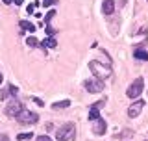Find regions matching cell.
Masks as SVG:
<instances>
[{"mask_svg": "<svg viewBox=\"0 0 148 141\" xmlns=\"http://www.w3.org/2000/svg\"><path fill=\"white\" fill-rule=\"evenodd\" d=\"M74 135H76V126L72 123H67L63 126H59L58 132H56V139L58 141H71Z\"/></svg>", "mask_w": 148, "mask_h": 141, "instance_id": "cell-1", "label": "cell"}, {"mask_svg": "<svg viewBox=\"0 0 148 141\" xmlns=\"http://www.w3.org/2000/svg\"><path fill=\"white\" fill-rule=\"evenodd\" d=\"M89 69L92 70V74H95L96 78L102 80V82H104V80L111 74V67H104V65H100L98 62H91L89 63Z\"/></svg>", "mask_w": 148, "mask_h": 141, "instance_id": "cell-2", "label": "cell"}, {"mask_svg": "<svg viewBox=\"0 0 148 141\" xmlns=\"http://www.w3.org/2000/svg\"><path fill=\"white\" fill-rule=\"evenodd\" d=\"M143 89H145V80H143V78H135L132 84H130L126 95H128L130 98H137V97L143 93Z\"/></svg>", "mask_w": 148, "mask_h": 141, "instance_id": "cell-3", "label": "cell"}, {"mask_svg": "<svg viewBox=\"0 0 148 141\" xmlns=\"http://www.w3.org/2000/svg\"><path fill=\"white\" fill-rule=\"evenodd\" d=\"M17 121H18L21 124H28V126H30V124H35L37 121H39V115H37L35 111H28V110H22L21 113L17 115Z\"/></svg>", "mask_w": 148, "mask_h": 141, "instance_id": "cell-4", "label": "cell"}, {"mask_svg": "<svg viewBox=\"0 0 148 141\" xmlns=\"http://www.w3.org/2000/svg\"><path fill=\"white\" fill-rule=\"evenodd\" d=\"M22 110H24V108H22V104L17 100L15 97H13V100H9V102H8V106H6V115L15 117V119H17V115L21 113Z\"/></svg>", "mask_w": 148, "mask_h": 141, "instance_id": "cell-5", "label": "cell"}, {"mask_svg": "<svg viewBox=\"0 0 148 141\" xmlns=\"http://www.w3.org/2000/svg\"><path fill=\"white\" fill-rule=\"evenodd\" d=\"M83 86H85V89L89 93H100V91H104V82L98 80V78H96V80H87Z\"/></svg>", "mask_w": 148, "mask_h": 141, "instance_id": "cell-6", "label": "cell"}, {"mask_svg": "<svg viewBox=\"0 0 148 141\" xmlns=\"http://www.w3.org/2000/svg\"><path fill=\"white\" fill-rule=\"evenodd\" d=\"M143 108H145V100H135L132 106L128 108V117H132V119H133V117H137L143 111Z\"/></svg>", "mask_w": 148, "mask_h": 141, "instance_id": "cell-7", "label": "cell"}, {"mask_svg": "<svg viewBox=\"0 0 148 141\" xmlns=\"http://www.w3.org/2000/svg\"><path fill=\"white\" fill-rule=\"evenodd\" d=\"M92 123H95V124H92V132H95L96 135H104V132L108 130V123H106L102 117H98V119L92 121Z\"/></svg>", "mask_w": 148, "mask_h": 141, "instance_id": "cell-8", "label": "cell"}, {"mask_svg": "<svg viewBox=\"0 0 148 141\" xmlns=\"http://www.w3.org/2000/svg\"><path fill=\"white\" fill-rule=\"evenodd\" d=\"M102 106H104V100H100V102H96V104L91 106V110H89V121H96V119H98Z\"/></svg>", "mask_w": 148, "mask_h": 141, "instance_id": "cell-9", "label": "cell"}, {"mask_svg": "<svg viewBox=\"0 0 148 141\" xmlns=\"http://www.w3.org/2000/svg\"><path fill=\"white\" fill-rule=\"evenodd\" d=\"M102 11H104V15H111V13L115 11V2H113V0H104V4H102Z\"/></svg>", "mask_w": 148, "mask_h": 141, "instance_id": "cell-10", "label": "cell"}, {"mask_svg": "<svg viewBox=\"0 0 148 141\" xmlns=\"http://www.w3.org/2000/svg\"><path fill=\"white\" fill-rule=\"evenodd\" d=\"M133 56H135L137 59H145V62H148V50H145L143 46H139V48H135V52H133Z\"/></svg>", "mask_w": 148, "mask_h": 141, "instance_id": "cell-11", "label": "cell"}, {"mask_svg": "<svg viewBox=\"0 0 148 141\" xmlns=\"http://www.w3.org/2000/svg\"><path fill=\"white\" fill-rule=\"evenodd\" d=\"M41 46H48V48H56L58 46V41L54 39V37H48V39H45V41H41Z\"/></svg>", "mask_w": 148, "mask_h": 141, "instance_id": "cell-12", "label": "cell"}, {"mask_svg": "<svg viewBox=\"0 0 148 141\" xmlns=\"http://www.w3.org/2000/svg\"><path fill=\"white\" fill-rule=\"evenodd\" d=\"M69 106H71V100H59V102H54L52 104V110H65Z\"/></svg>", "mask_w": 148, "mask_h": 141, "instance_id": "cell-13", "label": "cell"}, {"mask_svg": "<svg viewBox=\"0 0 148 141\" xmlns=\"http://www.w3.org/2000/svg\"><path fill=\"white\" fill-rule=\"evenodd\" d=\"M18 26H21L22 30H26V32H35V24H32L30 21H21Z\"/></svg>", "mask_w": 148, "mask_h": 141, "instance_id": "cell-14", "label": "cell"}, {"mask_svg": "<svg viewBox=\"0 0 148 141\" xmlns=\"http://www.w3.org/2000/svg\"><path fill=\"white\" fill-rule=\"evenodd\" d=\"M32 135H34L32 132H22V134L17 135V139H18V141H26V139H32Z\"/></svg>", "mask_w": 148, "mask_h": 141, "instance_id": "cell-15", "label": "cell"}, {"mask_svg": "<svg viewBox=\"0 0 148 141\" xmlns=\"http://www.w3.org/2000/svg\"><path fill=\"white\" fill-rule=\"evenodd\" d=\"M26 45H28V46H37V45H41V43H39V41L35 39L34 35H30V37L26 39Z\"/></svg>", "mask_w": 148, "mask_h": 141, "instance_id": "cell-16", "label": "cell"}, {"mask_svg": "<svg viewBox=\"0 0 148 141\" xmlns=\"http://www.w3.org/2000/svg\"><path fill=\"white\" fill-rule=\"evenodd\" d=\"M54 17H56V11H54V9H52V11H48V13H46V17H45V22H46V24H48V22L52 21Z\"/></svg>", "mask_w": 148, "mask_h": 141, "instance_id": "cell-17", "label": "cell"}, {"mask_svg": "<svg viewBox=\"0 0 148 141\" xmlns=\"http://www.w3.org/2000/svg\"><path fill=\"white\" fill-rule=\"evenodd\" d=\"M54 34H56V30H54L52 26L46 24V35H48V37H54Z\"/></svg>", "mask_w": 148, "mask_h": 141, "instance_id": "cell-18", "label": "cell"}, {"mask_svg": "<svg viewBox=\"0 0 148 141\" xmlns=\"http://www.w3.org/2000/svg\"><path fill=\"white\" fill-rule=\"evenodd\" d=\"M54 4H56V0H45L43 6H45V8H50V6H54Z\"/></svg>", "mask_w": 148, "mask_h": 141, "instance_id": "cell-19", "label": "cell"}, {"mask_svg": "<svg viewBox=\"0 0 148 141\" xmlns=\"http://www.w3.org/2000/svg\"><path fill=\"white\" fill-rule=\"evenodd\" d=\"M32 100H34L35 104H39V106H45V102L41 100V98H37V97H32Z\"/></svg>", "mask_w": 148, "mask_h": 141, "instance_id": "cell-20", "label": "cell"}, {"mask_svg": "<svg viewBox=\"0 0 148 141\" xmlns=\"http://www.w3.org/2000/svg\"><path fill=\"white\" fill-rule=\"evenodd\" d=\"M9 93H11V95H13V97H15V95H17V93H18V89H17L15 86H9Z\"/></svg>", "mask_w": 148, "mask_h": 141, "instance_id": "cell-21", "label": "cell"}, {"mask_svg": "<svg viewBox=\"0 0 148 141\" xmlns=\"http://www.w3.org/2000/svg\"><path fill=\"white\" fill-rule=\"evenodd\" d=\"M37 141H52L48 138V135H39V138H37Z\"/></svg>", "mask_w": 148, "mask_h": 141, "instance_id": "cell-22", "label": "cell"}, {"mask_svg": "<svg viewBox=\"0 0 148 141\" xmlns=\"http://www.w3.org/2000/svg\"><path fill=\"white\" fill-rule=\"evenodd\" d=\"M34 9H35V6H34V4H32V6H28V8H26V11H28V15H30V13H34Z\"/></svg>", "mask_w": 148, "mask_h": 141, "instance_id": "cell-23", "label": "cell"}, {"mask_svg": "<svg viewBox=\"0 0 148 141\" xmlns=\"http://www.w3.org/2000/svg\"><path fill=\"white\" fill-rule=\"evenodd\" d=\"M0 141H9V138H8L6 134H2V135H0Z\"/></svg>", "mask_w": 148, "mask_h": 141, "instance_id": "cell-24", "label": "cell"}, {"mask_svg": "<svg viewBox=\"0 0 148 141\" xmlns=\"http://www.w3.org/2000/svg\"><path fill=\"white\" fill-rule=\"evenodd\" d=\"M4 4H6V6H9V4H13V0H2Z\"/></svg>", "mask_w": 148, "mask_h": 141, "instance_id": "cell-25", "label": "cell"}, {"mask_svg": "<svg viewBox=\"0 0 148 141\" xmlns=\"http://www.w3.org/2000/svg\"><path fill=\"white\" fill-rule=\"evenodd\" d=\"M13 2H15V4H17V6H21V4H22V2H24V0H13Z\"/></svg>", "mask_w": 148, "mask_h": 141, "instance_id": "cell-26", "label": "cell"}, {"mask_svg": "<svg viewBox=\"0 0 148 141\" xmlns=\"http://www.w3.org/2000/svg\"><path fill=\"white\" fill-rule=\"evenodd\" d=\"M4 82V76H2V73H0V84H2Z\"/></svg>", "mask_w": 148, "mask_h": 141, "instance_id": "cell-27", "label": "cell"}, {"mask_svg": "<svg viewBox=\"0 0 148 141\" xmlns=\"http://www.w3.org/2000/svg\"><path fill=\"white\" fill-rule=\"evenodd\" d=\"M146 2H148V0H146Z\"/></svg>", "mask_w": 148, "mask_h": 141, "instance_id": "cell-28", "label": "cell"}]
</instances>
